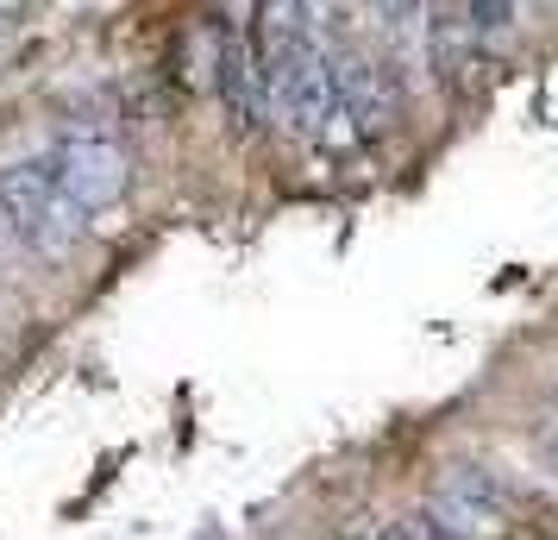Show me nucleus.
Here are the masks:
<instances>
[{"label":"nucleus","instance_id":"f257e3e1","mask_svg":"<svg viewBox=\"0 0 558 540\" xmlns=\"http://www.w3.org/2000/svg\"><path fill=\"white\" fill-rule=\"evenodd\" d=\"M0 239H20L45 257H63L82 239V207L57 189L51 164L0 170Z\"/></svg>","mask_w":558,"mask_h":540},{"label":"nucleus","instance_id":"f03ea898","mask_svg":"<svg viewBox=\"0 0 558 540\" xmlns=\"http://www.w3.org/2000/svg\"><path fill=\"white\" fill-rule=\"evenodd\" d=\"M427 515L452 540H514L521 535V496L489 465H446L433 478Z\"/></svg>","mask_w":558,"mask_h":540},{"label":"nucleus","instance_id":"7ed1b4c3","mask_svg":"<svg viewBox=\"0 0 558 540\" xmlns=\"http://www.w3.org/2000/svg\"><path fill=\"white\" fill-rule=\"evenodd\" d=\"M264 107H270L289 132L320 139L327 120H332V57L320 51V45H302L277 76L264 82Z\"/></svg>","mask_w":558,"mask_h":540},{"label":"nucleus","instance_id":"20e7f679","mask_svg":"<svg viewBox=\"0 0 558 540\" xmlns=\"http://www.w3.org/2000/svg\"><path fill=\"white\" fill-rule=\"evenodd\" d=\"M51 177L82 214H101L132 189V164L113 139H63L51 152Z\"/></svg>","mask_w":558,"mask_h":540},{"label":"nucleus","instance_id":"39448f33","mask_svg":"<svg viewBox=\"0 0 558 540\" xmlns=\"http://www.w3.org/2000/svg\"><path fill=\"white\" fill-rule=\"evenodd\" d=\"M245 38H252L257 70H264V82H270L282 63H289V57L307 45V32H302V0H252V26H245Z\"/></svg>","mask_w":558,"mask_h":540},{"label":"nucleus","instance_id":"423d86ee","mask_svg":"<svg viewBox=\"0 0 558 540\" xmlns=\"http://www.w3.org/2000/svg\"><path fill=\"white\" fill-rule=\"evenodd\" d=\"M345 26H352V0H302V32H307V45L339 51V45H345Z\"/></svg>","mask_w":558,"mask_h":540},{"label":"nucleus","instance_id":"0eeeda50","mask_svg":"<svg viewBox=\"0 0 558 540\" xmlns=\"http://www.w3.org/2000/svg\"><path fill=\"white\" fill-rule=\"evenodd\" d=\"M364 7H371V20H377V26H389V32L414 26V20L427 13V0H364Z\"/></svg>","mask_w":558,"mask_h":540},{"label":"nucleus","instance_id":"6e6552de","mask_svg":"<svg viewBox=\"0 0 558 540\" xmlns=\"http://www.w3.org/2000/svg\"><path fill=\"white\" fill-rule=\"evenodd\" d=\"M546 434L558 440V396H553V415H546Z\"/></svg>","mask_w":558,"mask_h":540},{"label":"nucleus","instance_id":"1a4fd4ad","mask_svg":"<svg viewBox=\"0 0 558 540\" xmlns=\"http://www.w3.org/2000/svg\"><path fill=\"white\" fill-rule=\"evenodd\" d=\"M371 540H383V535H371Z\"/></svg>","mask_w":558,"mask_h":540}]
</instances>
